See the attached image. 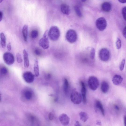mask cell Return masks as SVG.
Masks as SVG:
<instances>
[{"label": "cell", "instance_id": "30", "mask_svg": "<svg viewBox=\"0 0 126 126\" xmlns=\"http://www.w3.org/2000/svg\"><path fill=\"white\" fill-rule=\"evenodd\" d=\"M125 59H123L121 63L119 66V69L120 70H123L124 69L125 64Z\"/></svg>", "mask_w": 126, "mask_h": 126}, {"label": "cell", "instance_id": "36", "mask_svg": "<svg viewBox=\"0 0 126 126\" xmlns=\"http://www.w3.org/2000/svg\"><path fill=\"white\" fill-rule=\"evenodd\" d=\"M74 126H81V125L78 121H76Z\"/></svg>", "mask_w": 126, "mask_h": 126}, {"label": "cell", "instance_id": "2", "mask_svg": "<svg viewBox=\"0 0 126 126\" xmlns=\"http://www.w3.org/2000/svg\"><path fill=\"white\" fill-rule=\"evenodd\" d=\"M70 98L72 102L75 104H80L82 100V96L81 94L74 89L72 90Z\"/></svg>", "mask_w": 126, "mask_h": 126}, {"label": "cell", "instance_id": "10", "mask_svg": "<svg viewBox=\"0 0 126 126\" xmlns=\"http://www.w3.org/2000/svg\"><path fill=\"white\" fill-rule=\"evenodd\" d=\"M59 119L61 123L63 126H67L69 123L70 119L68 116L65 114L61 115L59 116Z\"/></svg>", "mask_w": 126, "mask_h": 126}, {"label": "cell", "instance_id": "22", "mask_svg": "<svg viewBox=\"0 0 126 126\" xmlns=\"http://www.w3.org/2000/svg\"><path fill=\"white\" fill-rule=\"evenodd\" d=\"M25 97L27 100H30L31 99L33 96L32 92L30 90L26 91L24 93Z\"/></svg>", "mask_w": 126, "mask_h": 126}, {"label": "cell", "instance_id": "1", "mask_svg": "<svg viewBox=\"0 0 126 126\" xmlns=\"http://www.w3.org/2000/svg\"><path fill=\"white\" fill-rule=\"evenodd\" d=\"M48 35L51 40L54 41L58 40L60 36V32L59 28L56 26L51 27L48 31Z\"/></svg>", "mask_w": 126, "mask_h": 126}, {"label": "cell", "instance_id": "8", "mask_svg": "<svg viewBox=\"0 0 126 126\" xmlns=\"http://www.w3.org/2000/svg\"><path fill=\"white\" fill-rule=\"evenodd\" d=\"M3 59L5 63L8 65L13 64L15 61L14 56L10 52H6L4 53L3 56Z\"/></svg>", "mask_w": 126, "mask_h": 126}, {"label": "cell", "instance_id": "12", "mask_svg": "<svg viewBox=\"0 0 126 126\" xmlns=\"http://www.w3.org/2000/svg\"><path fill=\"white\" fill-rule=\"evenodd\" d=\"M123 80V78L121 76L115 75L113 77L112 81L114 85H119L122 83Z\"/></svg>", "mask_w": 126, "mask_h": 126}, {"label": "cell", "instance_id": "41", "mask_svg": "<svg viewBox=\"0 0 126 126\" xmlns=\"http://www.w3.org/2000/svg\"><path fill=\"white\" fill-rule=\"evenodd\" d=\"M51 78V75L50 74H48L46 76V78L48 79L50 78Z\"/></svg>", "mask_w": 126, "mask_h": 126}, {"label": "cell", "instance_id": "9", "mask_svg": "<svg viewBox=\"0 0 126 126\" xmlns=\"http://www.w3.org/2000/svg\"><path fill=\"white\" fill-rule=\"evenodd\" d=\"M22 77L24 80L28 83H32L34 80V75L30 71H27L24 72Z\"/></svg>", "mask_w": 126, "mask_h": 126}, {"label": "cell", "instance_id": "14", "mask_svg": "<svg viewBox=\"0 0 126 126\" xmlns=\"http://www.w3.org/2000/svg\"><path fill=\"white\" fill-rule=\"evenodd\" d=\"M81 85L82 86L81 93L82 98H83V103L84 104H85L86 102L85 87L84 83L83 81L81 82Z\"/></svg>", "mask_w": 126, "mask_h": 126}, {"label": "cell", "instance_id": "16", "mask_svg": "<svg viewBox=\"0 0 126 126\" xmlns=\"http://www.w3.org/2000/svg\"><path fill=\"white\" fill-rule=\"evenodd\" d=\"M109 88V85L107 82L103 81L101 85V90L104 93H106L108 92Z\"/></svg>", "mask_w": 126, "mask_h": 126}, {"label": "cell", "instance_id": "19", "mask_svg": "<svg viewBox=\"0 0 126 126\" xmlns=\"http://www.w3.org/2000/svg\"><path fill=\"white\" fill-rule=\"evenodd\" d=\"M80 120L84 122H85L88 120L89 118L88 115L85 112H81L79 113Z\"/></svg>", "mask_w": 126, "mask_h": 126}, {"label": "cell", "instance_id": "25", "mask_svg": "<svg viewBox=\"0 0 126 126\" xmlns=\"http://www.w3.org/2000/svg\"><path fill=\"white\" fill-rule=\"evenodd\" d=\"M38 31L37 30H32L31 33V36L33 38H37L38 35Z\"/></svg>", "mask_w": 126, "mask_h": 126}, {"label": "cell", "instance_id": "13", "mask_svg": "<svg viewBox=\"0 0 126 126\" xmlns=\"http://www.w3.org/2000/svg\"><path fill=\"white\" fill-rule=\"evenodd\" d=\"M101 8L102 10L105 12H110L112 8V6L111 4L108 2H105L103 3L101 6Z\"/></svg>", "mask_w": 126, "mask_h": 126}, {"label": "cell", "instance_id": "18", "mask_svg": "<svg viewBox=\"0 0 126 126\" xmlns=\"http://www.w3.org/2000/svg\"><path fill=\"white\" fill-rule=\"evenodd\" d=\"M96 107L99 109L101 111V112L104 116H105L104 110V109L102 104L101 102L98 100H97L95 103Z\"/></svg>", "mask_w": 126, "mask_h": 126}, {"label": "cell", "instance_id": "7", "mask_svg": "<svg viewBox=\"0 0 126 126\" xmlns=\"http://www.w3.org/2000/svg\"><path fill=\"white\" fill-rule=\"evenodd\" d=\"M96 24V27L100 31L105 30L107 26V22L105 19L103 17L99 18L97 19Z\"/></svg>", "mask_w": 126, "mask_h": 126}, {"label": "cell", "instance_id": "11", "mask_svg": "<svg viewBox=\"0 0 126 126\" xmlns=\"http://www.w3.org/2000/svg\"><path fill=\"white\" fill-rule=\"evenodd\" d=\"M61 9L62 12L66 15H69L70 13V7L69 6L66 4H62L61 6Z\"/></svg>", "mask_w": 126, "mask_h": 126}, {"label": "cell", "instance_id": "26", "mask_svg": "<svg viewBox=\"0 0 126 126\" xmlns=\"http://www.w3.org/2000/svg\"><path fill=\"white\" fill-rule=\"evenodd\" d=\"M116 45L117 48L118 49H120L122 46V43L121 41L119 38H118L116 42Z\"/></svg>", "mask_w": 126, "mask_h": 126}, {"label": "cell", "instance_id": "39", "mask_svg": "<svg viewBox=\"0 0 126 126\" xmlns=\"http://www.w3.org/2000/svg\"><path fill=\"white\" fill-rule=\"evenodd\" d=\"M126 115H125L124 117V122L125 126H126Z\"/></svg>", "mask_w": 126, "mask_h": 126}, {"label": "cell", "instance_id": "32", "mask_svg": "<svg viewBox=\"0 0 126 126\" xmlns=\"http://www.w3.org/2000/svg\"><path fill=\"white\" fill-rule=\"evenodd\" d=\"M48 118L50 120H53L54 118V114L52 112H50L48 115Z\"/></svg>", "mask_w": 126, "mask_h": 126}, {"label": "cell", "instance_id": "24", "mask_svg": "<svg viewBox=\"0 0 126 126\" xmlns=\"http://www.w3.org/2000/svg\"><path fill=\"white\" fill-rule=\"evenodd\" d=\"M74 9L75 12L78 16L79 17H81L83 16V15H82L80 8L78 6H75L74 7Z\"/></svg>", "mask_w": 126, "mask_h": 126}, {"label": "cell", "instance_id": "6", "mask_svg": "<svg viewBox=\"0 0 126 126\" xmlns=\"http://www.w3.org/2000/svg\"><path fill=\"white\" fill-rule=\"evenodd\" d=\"M99 56L100 59L104 62H107L109 59L110 53L109 50L106 48H103L100 51Z\"/></svg>", "mask_w": 126, "mask_h": 126}, {"label": "cell", "instance_id": "3", "mask_svg": "<svg viewBox=\"0 0 126 126\" xmlns=\"http://www.w3.org/2000/svg\"><path fill=\"white\" fill-rule=\"evenodd\" d=\"M48 31L46 30L39 42L40 45L44 49H47L49 46V42L48 40Z\"/></svg>", "mask_w": 126, "mask_h": 126}, {"label": "cell", "instance_id": "31", "mask_svg": "<svg viewBox=\"0 0 126 126\" xmlns=\"http://www.w3.org/2000/svg\"><path fill=\"white\" fill-rule=\"evenodd\" d=\"M126 7H124L122 10V13L123 18L124 20H126Z\"/></svg>", "mask_w": 126, "mask_h": 126}, {"label": "cell", "instance_id": "29", "mask_svg": "<svg viewBox=\"0 0 126 126\" xmlns=\"http://www.w3.org/2000/svg\"><path fill=\"white\" fill-rule=\"evenodd\" d=\"M17 59V62L19 63H22V59L21 55L19 53H17L16 54Z\"/></svg>", "mask_w": 126, "mask_h": 126}, {"label": "cell", "instance_id": "28", "mask_svg": "<svg viewBox=\"0 0 126 126\" xmlns=\"http://www.w3.org/2000/svg\"><path fill=\"white\" fill-rule=\"evenodd\" d=\"M95 54V50L94 48H91L90 52V57L92 59H94Z\"/></svg>", "mask_w": 126, "mask_h": 126}, {"label": "cell", "instance_id": "23", "mask_svg": "<svg viewBox=\"0 0 126 126\" xmlns=\"http://www.w3.org/2000/svg\"><path fill=\"white\" fill-rule=\"evenodd\" d=\"M69 88V83L68 81L66 79H65L64 80L63 90L65 93H67L68 90Z\"/></svg>", "mask_w": 126, "mask_h": 126}, {"label": "cell", "instance_id": "5", "mask_svg": "<svg viewBox=\"0 0 126 126\" xmlns=\"http://www.w3.org/2000/svg\"><path fill=\"white\" fill-rule=\"evenodd\" d=\"M66 37L67 41L70 43H73L77 41V36L76 32L73 30H70L67 32Z\"/></svg>", "mask_w": 126, "mask_h": 126}, {"label": "cell", "instance_id": "42", "mask_svg": "<svg viewBox=\"0 0 126 126\" xmlns=\"http://www.w3.org/2000/svg\"><path fill=\"white\" fill-rule=\"evenodd\" d=\"M115 109L117 110H119V107L117 105H115Z\"/></svg>", "mask_w": 126, "mask_h": 126}, {"label": "cell", "instance_id": "38", "mask_svg": "<svg viewBox=\"0 0 126 126\" xmlns=\"http://www.w3.org/2000/svg\"><path fill=\"white\" fill-rule=\"evenodd\" d=\"M3 16V13L2 12L0 11V22L2 20Z\"/></svg>", "mask_w": 126, "mask_h": 126}, {"label": "cell", "instance_id": "33", "mask_svg": "<svg viewBox=\"0 0 126 126\" xmlns=\"http://www.w3.org/2000/svg\"><path fill=\"white\" fill-rule=\"evenodd\" d=\"M35 54L37 55L40 56L41 55V52L40 50L38 49H36L34 51Z\"/></svg>", "mask_w": 126, "mask_h": 126}, {"label": "cell", "instance_id": "40", "mask_svg": "<svg viewBox=\"0 0 126 126\" xmlns=\"http://www.w3.org/2000/svg\"><path fill=\"white\" fill-rule=\"evenodd\" d=\"M119 1L120 3H126V1L125 0H120Z\"/></svg>", "mask_w": 126, "mask_h": 126}, {"label": "cell", "instance_id": "35", "mask_svg": "<svg viewBox=\"0 0 126 126\" xmlns=\"http://www.w3.org/2000/svg\"><path fill=\"white\" fill-rule=\"evenodd\" d=\"M123 34L124 36V37L126 38V27L125 26L123 30Z\"/></svg>", "mask_w": 126, "mask_h": 126}, {"label": "cell", "instance_id": "27", "mask_svg": "<svg viewBox=\"0 0 126 126\" xmlns=\"http://www.w3.org/2000/svg\"><path fill=\"white\" fill-rule=\"evenodd\" d=\"M0 72L3 75H6L8 72L7 69L6 67H3L0 70Z\"/></svg>", "mask_w": 126, "mask_h": 126}, {"label": "cell", "instance_id": "21", "mask_svg": "<svg viewBox=\"0 0 126 126\" xmlns=\"http://www.w3.org/2000/svg\"><path fill=\"white\" fill-rule=\"evenodd\" d=\"M1 44L2 47L4 48L6 46V38L4 33H1L0 34Z\"/></svg>", "mask_w": 126, "mask_h": 126}, {"label": "cell", "instance_id": "15", "mask_svg": "<svg viewBox=\"0 0 126 126\" xmlns=\"http://www.w3.org/2000/svg\"><path fill=\"white\" fill-rule=\"evenodd\" d=\"M24 59V66L26 68H27L30 66V61H29L28 53L25 50H24L23 52Z\"/></svg>", "mask_w": 126, "mask_h": 126}, {"label": "cell", "instance_id": "43", "mask_svg": "<svg viewBox=\"0 0 126 126\" xmlns=\"http://www.w3.org/2000/svg\"><path fill=\"white\" fill-rule=\"evenodd\" d=\"M2 99H1V95L0 93V102H1V101Z\"/></svg>", "mask_w": 126, "mask_h": 126}, {"label": "cell", "instance_id": "17", "mask_svg": "<svg viewBox=\"0 0 126 126\" xmlns=\"http://www.w3.org/2000/svg\"><path fill=\"white\" fill-rule=\"evenodd\" d=\"M28 26L25 25L23 26L22 30V33L24 41L27 42V40Z\"/></svg>", "mask_w": 126, "mask_h": 126}, {"label": "cell", "instance_id": "37", "mask_svg": "<svg viewBox=\"0 0 126 126\" xmlns=\"http://www.w3.org/2000/svg\"><path fill=\"white\" fill-rule=\"evenodd\" d=\"M96 124L99 126H101L102 125L101 122L99 120L96 121Z\"/></svg>", "mask_w": 126, "mask_h": 126}, {"label": "cell", "instance_id": "20", "mask_svg": "<svg viewBox=\"0 0 126 126\" xmlns=\"http://www.w3.org/2000/svg\"><path fill=\"white\" fill-rule=\"evenodd\" d=\"M33 69L36 76L37 77H38L40 75V72L38 61L37 60H36L35 61Z\"/></svg>", "mask_w": 126, "mask_h": 126}, {"label": "cell", "instance_id": "34", "mask_svg": "<svg viewBox=\"0 0 126 126\" xmlns=\"http://www.w3.org/2000/svg\"><path fill=\"white\" fill-rule=\"evenodd\" d=\"M7 49L9 51H10L11 49V43L10 42L7 45Z\"/></svg>", "mask_w": 126, "mask_h": 126}, {"label": "cell", "instance_id": "4", "mask_svg": "<svg viewBox=\"0 0 126 126\" xmlns=\"http://www.w3.org/2000/svg\"><path fill=\"white\" fill-rule=\"evenodd\" d=\"M88 83L90 89L92 90L95 91L98 88L99 85V81L96 77L91 76L89 78Z\"/></svg>", "mask_w": 126, "mask_h": 126}, {"label": "cell", "instance_id": "44", "mask_svg": "<svg viewBox=\"0 0 126 126\" xmlns=\"http://www.w3.org/2000/svg\"><path fill=\"white\" fill-rule=\"evenodd\" d=\"M3 0H0V3H1L2 1Z\"/></svg>", "mask_w": 126, "mask_h": 126}]
</instances>
